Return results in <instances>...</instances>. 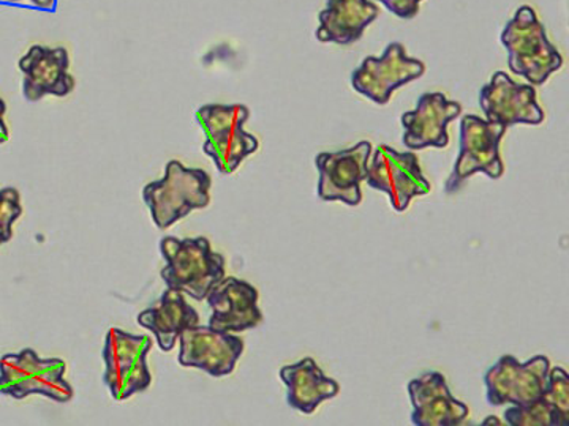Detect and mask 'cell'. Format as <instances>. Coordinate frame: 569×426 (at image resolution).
Returning <instances> with one entry per match:
<instances>
[{
  "mask_svg": "<svg viewBox=\"0 0 569 426\" xmlns=\"http://www.w3.org/2000/svg\"><path fill=\"white\" fill-rule=\"evenodd\" d=\"M194 118L204 132L203 152L224 175L233 174L260 148L257 136L244 130L250 118L244 104H204Z\"/></svg>",
  "mask_w": 569,
  "mask_h": 426,
  "instance_id": "277c9868",
  "label": "cell"
},
{
  "mask_svg": "<svg viewBox=\"0 0 569 426\" xmlns=\"http://www.w3.org/2000/svg\"><path fill=\"white\" fill-rule=\"evenodd\" d=\"M151 349V336L129 334L118 327L108 331L102 353V379L116 402H126L151 387L152 375L148 366Z\"/></svg>",
  "mask_w": 569,
  "mask_h": 426,
  "instance_id": "8992f818",
  "label": "cell"
},
{
  "mask_svg": "<svg viewBox=\"0 0 569 426\" xmlns=\"http://www.w3.org/2000/svg\"><path fill=\"white\" fill-rule=\"evenodd\" d=\"M545 396L563 416L569 417V375L561 366L549 369Z\"/></svg>",
  "mask_w": 569,
  "mask_h": 426,
  "instance_id": "603a6c76",
  "label": "cell"
},
{
  "mask_svg": "<svg viewBox=\"0 0 569 426\" xmlns=\"http://www.w3.org/2000/svg\"><path fill=\"white\" fill-rule=\"evenodd\" d=\"M460 114H462L460 103L448 100L443 93H422L415 111H408L400 118L403 126V144L410 151L447 148L448 125Z\"/></svg>",
  "mask_w": 569,
  "mask_h": 426,
  "instance_id": "9a60e30c",
  "label": "cell"
},
{
  "mask_svg": "<svg viewBox=\"0 0 569 426\" xmlns=\"http://www.w3.org/2000/svg\"><path fill=\"white\" fill-rule=\"evenodd\" d=\"M503 417L509 426H569V417L563 416L546 396L530 405H511Z\"/></svg>",
  "mask_w": 569,
  "mask_h": 426,
  "instance_id": "44dd1931",
  "label": "cell"
},
{
  "mask_svg": "<svg viewBox=\"0 0 569 426\" xmlns=\"http://www.w3.org/2000/svg\"><path fill=\"white\" fill-rule=\"evenodd\" d=\"M280 379L287 386L288 406L302 414H313L326 399L336 398L340 386L325 375L313 358L307 357L280 368Z\"/></svg>",
  "mask_w": 569,
  "mask_h": 426,
  "instance_id": "ffe728a7",
  "label": "cell"
},
{
  "mask_svg": "<svg viewBox=\"0 0 569 426\" xmlns=\"http://www.w3.org/2000/svg\"><path fill=\"white\" fill-rule=\"evenodd\" d=\"M7 104L0 99V144H6L9 141L10 133L9 126L6 123Z\"/></svg>",
  "mask_w": 569,
  "mask_h": 426,
  "instance_id": "d4e9b609",
  "label": "cell"
},
{
  "mask_svg": "<svg viewBox=\"0 0 569 426\" xmlns=\"http://www.w3.org/2000/svg\"><path fill=\"white\" fill-rule=\"evenodd\" d=\"M211 186V175L204 170L187 168L178 160H171L164 166L163 178L142 189V201L151 212L152 222L163 231L193 211L208 207Z\"/></svg>",
  "mask_w": 569,
  "mask_h": 426,
  "instance_id": "7a4b0ae2",
  "label": "cell"
},
{
  "mask_svg": "<svg viewBox=\"0 0 569 426\" xmlns=\"http://www.w3.org/2000/svg\"><path fill=\"white\" fill-rule=\"evenodd\" d=\"M550 361L546 355H535L519 362L515 355H503L485 375L490 406H523L542 398L548 390Z\"/></svg>",
  "mask_w": 569,
  "mask_h": 426,
  "instance_id": "ba28073f",
  "label": "cell"
},
{
  "mask_svg": "<svg viewBox=\"0 0 569 426\" xmlns=\"http://www.w3.org/2000/svg\"><path fill=\"white\" fill-rule=\"evenodd\" d=\"M22 73V95L28 102H40L47 95L67 97L74 91L70 74V55L66 48L36 44L18 63Z\"/></svg>",
  "mask_w": 569,
  "mask_h": 426,
  "instance_id": "5bb4252c",
  "label": "cell"
},
{
  "mask_svg": "<svg viewBox=\"0 0 569 426\" xmlns=\"http://www.w3.org/2000/svg\"><path fill=\"white\" fill-rule=\"evenodd\" d=\"M370 155L372 144L369 141L358 142L347 151L318 153V197L328 203L339 201L350 207L361 204V183L366 181Z\"/></svg>",
  "mask_w": 569,
  "mask_h": 426,
  "instance_id": "8fae6325",
  "label": "cell"
},
{
  "mask_svg": "<svg viewBox=\"0 0 569 426\" xmlns=\"http://www.w3.org/2000/svg\"><path fill=\"white\" fill-rule=\"evenodd\" d=\"M178 362L183 368H197L212 377L230 376L244 353L241 336L204 325L187 328L179 336Z\"/></svg>",
  "mask_w": 569,
  "mask_h": 426,
  "instance_id": "7c38bea8",
  "label": "cell"
},
{
  "mask_svg": "<svg viewBox=\"0 0 569 426\" xmlns=\"http://www.w3.org/2000/svg\"><path fill=\"white\" fill-rule=\"evenodd\" d=\"M21 215L20 192L11 186L0 190V245L9 244L13 237V224Z\"/></svg>",
  "mask_w": 569,
  "mask_h": 426,
  "instance_id": "7402d4cb",
  "label": "cell"
},
{
  "mask_svg": "<svg viewBox=\"0 0 569 426\" xmlns=\"http://www.w3.org/2000/svg\"><path fill=\"white\" fill-rule=\"evenodd\" d=\"M137 323L152 332L163 353H170L183 331L200 324V315L182 293L168 287L156 305L138 315Z\"/></svg>",
  "mask_w": 569,
  "mask_h": 426,
  "instance_id": "ac0fdd59",
  "label": "cell"
},
{
  "mask_svg": "<svg viewBox=\"0 0 569 426\" xmlns=\"http://www.w3.org/2000/svg\"><path fill=\"white\" fill-rule=\"evenodd\" d=\"M212 315L209 327L216 331L241 334L263 323V313L258 308V290L253 284L236 276H224L206 295Z\"/></svg>",
  "mask_w": 569,
  "mask_h": 426,
  "instance_id": "2e32d148",
  "label": "cell"
},
{
  "mask_svg": "<svg viewBox=\"0 0 569 426\" xmlns=\"http://www.w3.org/2000/svg\"><path fill=\"white\" fill-rule=\"evenodd\" d=\"M413 413L411 424L417 426H458L470 416V409L449 390L447 377L438 372L410 381L408 384Z\"/></svg>",
  "mask_w": 569,
  "mask_h": 426,
  "instance_id": "e0dca14e",
  "label": "cell"
},
{
  "mask_svg": "<svg viewBox=\"0 0 569 426\" xmlns=\"http://www.w3.org/2000/svg\"><path fill=\"white\" fill-rule=\"evenodd\" d=\"M378 17L380 10L370 0H328L318 17L317 39L321 43H355Z\"/></svg>",
  "mask_w": 569,
  "mask_h": 426,
  "instance_id": "d6986e66",
  "label": "cell"
},
{
  "mask_svg": "<svg viewBox=\"0 0 569 426\" xmlns=\"http://www.w3.org/2000/svg\"><path fill=\"white\" fill-rule=\"evenodd\" d=\"M160 253L164 261L160 276L167 287L190 295L194 301H204L209 291L227 276L223 254L213 252L206 237L167 235L160 241Z\"/></svg>",
  "mask_w": 569,
  "mask_h": 426,
  "instance_id": "6da1fadb",
  "label": "cell"
},
{
  "mask_svg": "<svg viewBox=\"0 0 569 426\" xmlns=\"http://www.w3.org/2000/svg\"><path fill=\"white\" fill-rule=\"evenodd\" d=\"M500 40L508 51L509 70L526 78L531 85L545 84L550 74L563 67V58L550 43L537 11L529 6L519 7L505 26Z\"/></svg>",
  "mask_w": 569,
  "mask_h": 426,
  "instance_id": "3957f363",
  "label": "cell"
},
{
  "mask_svg": "<svg viewBox=\"0 0 569 426\" xmlns=\"http://www.w3.org/2000/svg\"><path fill=\"white\" fill-rule=\"evenodd\" d=\"M366 182L378 192L387 193L397 212H406L411 200L430 193L417 153L399 152L389 145H380L367 164Z\"/></svg>",
  "mask_w": 569,
  "mask_h": 426,
  "instance_id": "9c48e42d",
  "label": "cell"
},
{
  "mask_svg": "<svg viewBox=\"0 0 569 426\" xmlns=\"http://www.w3.org/2000/svg\"><path fill=\"white\" fill-rule=\"evenodd\" d=\"M67 364L61 358H41L32 347L0 358V394L22 399L41 395L56 403H69L73 387L66 381Z\"/></svg>",
  "mask_w": 569,
  "mask_h": 426,
  "instance_id": "5b68a950",
  "label": "cell"
},
{
  "mask_svg": "<svg viewBox=\"0 0 569 426\" xmlns=\"http://www.w3.org/2000/svg\"><path fill=\"white\" fill-rule=\"evenodd\" d=\"M425 71V62L408 58L403 44L391 43L380 58L365 59L351 74V85L356 92L383 106L397 89L419 80Z\"/></svg>",
  "mask_w": 569,
  "mask_h": 426,
  "instance_id": "30bf717a",
  "label": "cell"
},
{
  "mask_svg": "<svg viewBox=\"0 0 569 426\" xmlns=\"http://www.w3.org/2000/svg\"><path fill=\"white\" fill-rule=\"evenodd\" d=\"M507 126L467 114L460 121L459 156L447 182V193L458 192L471 175L485 173L498 181L505 173L500 144Z\"/></svg>",
  "mask_w": 569,
  "mask_h": 426,
  "instance_id": "52a82bcc",
  "label": "cell"
},
{
  "mask_svg": "<svg viewBox=\"0 0 569 426\" xmlns=\"http://www.w3.org/2000/svg\"><path fill=\"white\" fill-rule=\"evenodd\" d=\"M380 2L396 17L411 20L419 13V6H421L422 0H380Z\"/></svg>",
  "mask_w": 569,
  "mask_h": 426,
  "instance_id": "cb8c5ba5",
  "label": "cell"
},
{
  "mask_svg": "<svg viewBox=\"0 0 569 426\" xmlns=\"http://www.w3.org/2000/svg\"><path fill=\"white\" fill-rule=\"evenodd\" d=\"M3 3H31L32 7L40 10H52L56 6V0H2Z\"/></svg>",
  "mask_w": 569,
  "mask_h": 426,
  "instance_id": "484cf974",
  "label": "cell"
},
{
  "mask_svg": "<svg viewBox=\"0 0 569 426\" xmlns=\"http://www.w3.org/2000/svg\"><path fill=\"white\" fill-rule=\"evenodd\" d=\"M479 106L486 121L512 126L519 123L539 125L545 122V111L537 102V89L531 84L512 81L505 71L493 73L489 84L479 92Z\"/></svg>",
  "mask_w": 569,
  "mask_h": 426,
  "instance_id": "4fadbf2b",
  "label": "cell"
}]
</instances>
